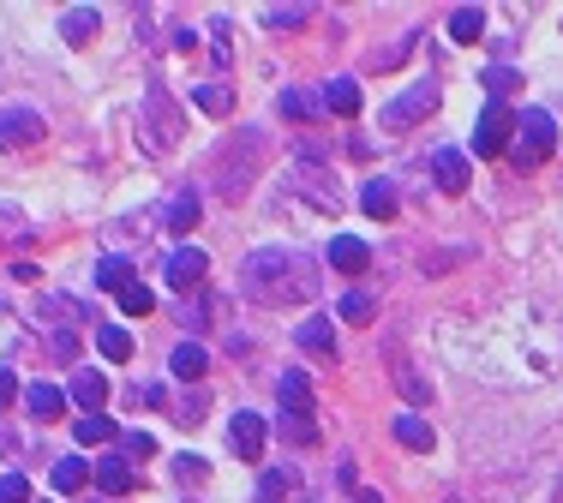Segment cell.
<instances>
[{
    "label": "cell",
    "instance_id": "obj_1",
    "mask_svg": "<svg viewBox=\"0 0 563 503\" xmlns=\"http://www.w3.org/2000/svg\"><path fill=\"white\" fill-rule=\"evenodd\" d=\"M240 282L252 300L264 306H300V300H318V264L306 252H282V246H258L246 264H240Z\"/></svg>",
    "mask_w": 563,
    "mask_h": 503
},
{
    "label": "cell",
    "instance_id": "obj_2",
    "mask_svg": "<svg viewBox=\"0 0 563 503\" xmlns=\"http://www.w3.org/2000/svg\"><path fill=\"white\" fill-rule=\"evenodd\" d=\"M258 162H264V132H258V126H240V132L222 144L216 168H210V198L240 204V198L258 186Z\"/></svg>",
    "mask_w": 563,
    "mask_h": 503
},
{
    "label": "cell",
    "instance_id": "obj_3",
    "mask_svg": "<svg viewBox=\"0 0 563 503\" xmlns=\"http://www.w3.org/2000/svg\"><path fill=\"white\" fill-rule=\"evenodd\" d=\"M294 186L312 192V210H324V216L342 210V186H336V174L324 168V150H294Z\"/></svg>",
    "mask_w": 563,
    "mask_h": 503
},
{
    "label": "cell",
    "instance_id": "obj_4",
    "mask_svg": "<svg viewBox=\"0 0 563 503\" xmlns=\"http://www.w3.org/2000/svg\"><path fill=\"white\" fill-rule=\"evenodd\" d=\"M558 144V120H552V108H522V138L510 144V162L528 174V168H540V156Z\"/></svg>",
    "mask_w": 563,
    "mask_h": 503
},
{
    "label": "cell",
    "instance_id": "obj_5",
    "mask_svg": "<svg viewBox=\"0 0 563 503\" xmlns=\"http://www.w3.org/2000/svg\"><path fill=\"white\" fill-rule=\"evenodd\" d=\"M180 108H174V96L162 90V84H150L144 90V150H168V144H180Z\"/></svg>",
    "mask_w": 563,
    "mask_h": 503
},
{
    "label": "cell",
    "instance_id": "obj_6",
    "mask_svg": "<svg viewBox=\"0 0 563 503\" xmlns=\"http://www.w3.org/2000/svg\"><path fill=\"white\" fill-rule=\"evenodd\" d=\"M432 108H438V78H420V84H408V90H396V96H390L384 126H390V132H408V126H420Z\"/></svg>",
    "mask_w": 563,
    "mask_h": 503
},
{
    "label": "cell",
    "instance_id": "obj_7",
    "mask_svg": "<svg viewBox=\"0 0 563 503\" xmlns=\"http://www.w3.org/2000/svg\"><path fill=\"white\" fill-rule=\"evenodd\" d=\"M204 276H210V252H198V246H174L168 264H162V282H168L174 294H192Z\"/></svg>",
    "mask_w": 563,
    "mask_h": 503
},
{
    "label": "cell",
    "instance_id": "obj_8",
    "mask_svg": "<svg viewBox=\"0 0 563 503\" xmlns=\"http://www.w3.org/2000/svg\"><path fill=\"white\" fill-rule=\"evenodd\" d=\"M510 120H516V108L492 102L474 126V156H510Z\"/></svg>",
    "mask_w": 563,
    "mask_h": 503
},
{
    "label": "cell",
    "instance_id": "obj_9",
    "mask_svg": "<svg viewBox=\"0 0 563 503\" xmlns=\"http://www.w3.org/2000/svg\"><path fill=\"white\" fill-rule=\"evenodd\" d=\"M156 228H162V210H132V216L108 222V246H114V258H126L132 246H144Z\"/></svg>",
    "mask_w": 563,
    "mask_h": 503
},
{
    "label": "cell",
    "instance_id": "obj_10",
    "mask_svg": "<svg viewBox=\"0 0 563 503\" xmlns=\"http://www.w3.org/2000/svg\"><path fill=\"white\" fill-rule=\"evenodd\" d=\"M228 444H234V456H240V462H258V450L270 444V420H264V414H252V408H246V414H234V420H228Z\"/></svg>",
    "mask_w": 563,
    "mask_h": 503
},
{
    "label": "cell",
    "instance_id": "obj_11",
    "mask_svg": "<svg viewBox=\"0 0 563 503\" xmlns=\"http://www.w3.org/2000/svg\"><path fill=\"white\" fill-rule=\"evenodd\" d=\"M42 114L36 108H0V144L18 150V144H42Z\"/></svg>",
    "mask_w": 563,
    "mask_h": 503
},
{
    "label": "cell",
    "instance_id": "obj_12",
    "mask_svg": "<svg viewBox=\"0 0 563 503\" xmlns=\"http://www.w3.org/2000/svg\"><path fill=\"white\" fill-rule=\"evenodd\" d=\"M372 264V246L360 240V234H336L330 240V270H342V276H360Z\"/></svg>",
    "mask_w": 563,
    "mask_h": 503
},
{
    "label": "cell",
    "instance_id": "obj_13",
    "mask_svg": "<svg viewBox=\"0 0 563 503\" xmlns=\"http://www.w3.org/2000/svg\"><path fill=\"white\" fill-rule=\"evenodd\" d=\"M294 342H300L306 354H318V360H330V354H336V324H330L324 312H306V324L294 330Z\"/></svg>",
    "mask_w": 563,
    "mask_h": 503
},
{
    "label": "cell",
    "instance_id": "obj_14",
    "mask_svg": "<svg viewBox=\"0 0 563 503\" xmlns=\"http://www.w3.org/2000/svg\"><path fill=\"white\" fill-rule=\"evenodd\" d=\"M168 372H174L180 384H198V378L210 372V348H198V342H180V348L168 354Z\"/></svg>",
    "mask_w": 563,
    "mask_h": 503
},
{
    "label": "cell",
    "instance_id": "obj_15",
    "mask_svg": "<svg viewBox=\"0 0 563 503\" xmlns=\"http://www.w3.org/2000/svg\"><path fill=\"white\" fill-rule=\"evenodd\" d=\"M60 30H66V42H72V48L96 42V30H102V6H72V12L60 18Z\"/></svg>",
    "mask_w": 563,
    "mask_h": 503
},
{
    "label": "cell",
    "instance_id": "obj_16",
    "mask_svg": "<svg viewBox=\"0 0 563 503\" xmlns=\"http://www.w3.org/2000/svg\"><path fill=\"white\" fill-rule=\"evenodd\" d=\"M432 180H438L444 192H462V186H468V156H462V150H432Z\"/></svg>",
    "mask_w": 563,
    "mask_h": 503
},
{
    "label": "cell",
    "instance_id": "obj_17",
    "mask_svg": "<svg viewBox=\"0 0 563 503\" xmlns=\"http://www.w3.org/2000/svg\"><path fill=\"white\" fill-rule=\"evenodd\" d=\"M276 390H282V414H312V378L300 366H288Z\"/></svg>",
    "mask_w": 563,
    "mask_h": 503
},
{
    "label": "cell",
    "instance_id": "obj_18",
    "mask_svg": "<svg viewBox=\"0 0 563 503\" xmlns=\"http://www.w3.org/2000/svg\"><path fill=\"white\" fill-rule=\"evenodd\" d=\"M96 486H102V492H138V468H132L126 456H102V462H96Z\"/></svg>",
    "mask_w": 563,
    "mask_h": 503
},
{
    "label": "cell",
    "instance_id": "obj_19",
    "mask_svg": "<svg viewBox=\"0 0 563 503\" xmlns=\"http://www.w3.org/2000/svg\"><path fill=\"white\" fill-rule=\"evenodd\" d=\"M48 480H54V492H84V486L96 480V468H90L84 456H60V462L48 468Z\"/></svg>",
    "mask_w": 563,
    "mask_h": 503
},
{
    "label": "cell",
    "instance_id": "obj_20",
    "mask_svg": "<svg viewBox=\"0 0 563 503\" xmlns=\"http://www.w3.org/2000/svg\"><path fill=\"white\" fill-rule=\"evenodd\" d=\"M198 216H204L198 192H174V198H168V210H162V222H168L174 234H192V228H198Z\"/></svg>",
    "mask_w": 563,
    "mask_h": 503
},
{
    "label": "cell",
    "instance_id": "obj_21",
    "mask_svg": "<svg viewBox=\"0 0 563 503\" xmlns=\"http://www.w3.org/2000/svg\"><path fill=\"white\" fill-rule=\"evenodd\" d=\"M324 114H348V120H354V114H360V84H354V78H330V84H324Z\"/></svg>",
    "mask_w": 563,
    "mask_h": 503
},
{
    "label": "cell",
    "instance_id": "obj_22",
    "mask_svg": "<svg viewBox=\"0 0 563 503\" xmlns=\"http://www.w3.org/2000/svg\"><path fill=\"white\" fill-rule=\"evenodd\" d=\"M24 408H30V420H60L66 396H60V384H30L24 390Z\"/></svg>",
    "mask_w": 563,
    "mask_h": 503
},
{
    "label": "cell",
    "instance_id": "obj_23",
    "mask_svg": "<svg viewBox=\"0 0 563 503\" xmlns=\"http://www.w3.org/2000/svg\"><path fill=\"white\" fill-rule=\"evenodd\" d=\"M360 210L378 216V222H390V216H396V180H372V186L360 192Z\"/></svg>",
    "mask_w": 563,
    "mask_h": 503
},
{
    "label": "cell",
    "instance_id": "obj_24",
    "mask_svg": "<svg viewBox=\"0 0 563 503\" xmlns=\"http://www.w3.org/2000/svg\"><path fill=\"white\" fill-rule=\"evenodd\" d=\"M72 402H78L84 414H96V408L108 402V378H102V372H78V378H72Z\"/></svg>",
    "mask_w": 563,
    "mask_h": 503
},
{
    "label": "cell",
    "instance_id": "obj_25",
    "mask_svg": "<svg viewBox=\"0 0 563 503\" xmlns=\"http://www.w3.org/2000/svg\"><path fill=\"white\" fill-rule=\"evenodd\" d=\"M282 114L288 120H312V114H324V90H282Z\"/></svg>",
    "mask_w": 563,
    "mask_h": 503
},
{
    "label": "cell",
    "instance_id": "obj_26",
    "mask_svg": "<svg viewBox=\"0 0 563 503\" xmlns=\"http://www.w3.org/2000/svg\"><path fill=\"white\" fill-rule=\"evenodd\" d=\"M96 282H102L108 294H126V288L138 282V276H132V258H114V252H108V258L96 264Z\"/></svg>",
    "mask_w": 563,
    "mask_h": 503
},
{
    "label": "cell",
    "instance_id": "obj_27",
    "mask_svg": "<svg viewBox=\"0 0 563 503\" xmlns=\"http://www.w3.org/2000/svg\"><path fill=\"white\" fill-rule=\"evenodd\" d=\"M96 348H102V360H132L138 342H132L126 324H102V330H96Z\"/></svg>",
    "mask_w": 563,
    "mask_h": 503
},
{
    "label": "cell",
    "instance_id": "obj_28",
    "mask_svg": "<svg viewBox=\"0 0 563 503\" xmlns=\"http://www.w3.org/2000/svg\"><path fill=\"white\" fill-rule=\"evenodd\" d=\"M480 30H486V6H456L450 12V36L456 42H480Z\"/></svg>",
    "mask_w": 563,
    "mask_h": 503
},
{
    "label": "cell",
    "instance_id": "obj_29",
    "mask_svg": "<svg viewBox=\"0 0 563 503\" xmlns=\"http://www.w3.org/2000/svg\"><path fill=\"white\" fill-rule=\"evenodd\" d=\"M192 102H198L204 114H228V108H234V84H228V78H216V84H198V90H192Z\"/></svg>",
    "mask_w": 563,
    "mask_h": 503
},
{
    "label": "cell",
    "instance_id": "obj_30",
    "mask_svg": "<svg viewBox=\"0 0 563 503\" xmlns=\"http://www.w3.org/2000/svg\"><path fill=\"white\" fill-rule=\"evenodd\" d=\"M372 312H378V306H372L366 288H348V294L336 300V318H342V324H372Z\"/></svg>",
    "mask_w": 563,
    "mask_h": 503
},
{
    "label": "cell",
    "instance_id": "obj_31",
    "mask_svg": "<svg viewBox=\"0 0 563 503\" xmlns=\"http://www.w3.org/2000/svg\"><path fill=\"white\" fill-rule=\"evenodd\" d=\"M276 432H282L288 444H300V450H312V444H318V426H312V414H282V420H276Z\"/></svg>",
    "mask_w": 563,
    "mask_h": 503
},
{
    "label": "cell",
    "instance_id": "obj_32",
    "mask_svg": "<svg viewBox=\"0 0 563 503\" xmlns=\"http://www.w3.org/2000/svg\"><path fill=\"white\" fill-rule=\"evenodd\" d=\"M396 444H408V450H432V426H426L420 414H396Z\"/></svg>",
    "mask_w": 563,
    "mask_h": 503
},
{
    "label": "cell",
    "instance_id": "obj_33",
    "mask_svg": "<svg viewBox=\"0 0 563 503\" xmlns=\"http://www.w3.org/2000/svg\"><path fill=\"white\" fill-rule=\"evenodd\" d=\"M174 318H180V324H192V330H204V324L216 318V306H210V294H192V300H180V306H174Z\"/></svg>",
    "mask_w": 563,
    "mask_h": 503
},
{
    "label": "cell",
    "instance_id": "obj_34",
    "mask_svg": "<svg viewBox=\"0 0 563 503\" xmlns=\"http://www.w3.org/2000/svg\"><path fill=\"white\" fill-rule=\"evenodd\" d=\"M108 438H114V420H102V414H84L72 426V444H108Z\"/></svg>",
    "mask_w": 563,
    "mask_h": 503
},
{
    "label": "cell",
    "instance_id": "obj_35",
    "mask_svg": "<svg viewBox=\"0 0 563 503\" xmlns=\"http://www.w3.org/2000/svg\"><path fill=\"white\" fill-rule=\"evenodd\" d=\"M288 486H294V480H288L282 468H270V474H258V492H252V503H282V498H288Z\"/></svg>",
    "mask_w": 563,
    "mask_h": 503
},
{
    "label": "cell",
    "instance_id": "obj_36",
    "mask_svg": "<svg viewBox=\"0 0 563 503\" xmlns=\"http://www.w3.org/2000/svg\"><path fill=\"white\" fill-rule=\"evenodd\" d=\"M312 18V6H264V24H276V30H300Z\"/></svg>",
    "mask_w": 563,
    "mask_h": 503
},
{
    "label": "cell",
    "instance_id": "obj_37",
    "mask_svg": "<svg viewBox=\"0 0 563 503\" xmlns=\"http://www.w3.org/2000/svg\"><path fill=\"white\" fill-rule=\"evenodd\" d=\"M150 306H156V294H150V288H144V282H132V288H126V294H120V312H126V318H144V312H150Z\"/></svg>",
    "mask_w": 563,
    "mask_h": 503
},
{
    "label": "cell",
    "instance_id": "obj_38",
    "mask_svg": "<svg viewBox=\"0 0 563 503\" xmlns=\"http://www.w3.org/2000/svg\"><path fill=\"white\" fill-rule=\"evenodd\" d=\"M48 354H54V360H78V336H72V324H60V330L48 336Z\"/></svg>",
    "mask_w": 563,
    "mask_h": 503
},
{
    "label": "cell",
    "instance_id": "obj_39",
    "mask_svg": "<svg viewBox=\"0 0 563 503\" xmlns=\"http://www.w3.org/2000/svg\"><path fill=\"white\" fill-rule=\"evenodd\" d=\"M480 78H486V90H516V84H522V72H516V66H486Z\"/></svg>",
    "mask_w": 563,
    "mask_h": 503
},
{
    "label": "cell",
    "instance_id": "obj_40",
    "mask_svg": "<svg viewBox=\"0 0 563 503\" xmlns=\"http://www.w3.org/2000/svg\"><path fill=\"white\" fill-rule=\"evenodd\" d=\"M210 474V462H198V456H174V480L180 486H192V480H204Z\"/></svg>",
    "mask_w": 563,
    "mask_h": 503
},
{
    "label": "cell",
    "instance_id": "obj_41",
    "mask_svg": "<svg viewBox=\"0 0 563 503\" xmlns=\"http://www.w3.org/2000/svg\"><path fill=\"white\" fill-rule=\"evenodd\" d=\"M0 503H30V486H24V474H0Z\"/></svg>",
    "mask_w": 563,
    "mask_h": 503
},
{
    "label": "cell",
    "instance_id": "obj_42",
    "mask_svg": "<svg viewBox=\"0 0 563 503\" xmlns=\"http://www.w3.org/2000/svg\"><path fill=\"white\" fill-rule=\"evenodd\" d=\"M396 378H402V390H408V402H414V408H426V402H432V390H426V378H420V372H396Z\"/></svg>",
    "mask_w": 563,
    "mask_h": 503
},
{
    "label": "cell",
    "instance_id": "obj_43",
    "mask_svg": "<svg viewBox=\"0 0 563 503\" xmlns=\"http://www.w3.org/2000/svg\"><path fill=\"white\" fill-rule=\"evenodd\" d=\"M120 450H126V462H132V456H156V438H150V432H126Z\"/></svg>",
    "mask_w": 563,
    "mask_h": 503
},
{
    "label": "cell",
    "instance_id": "obj_44",
    "mask_svg": "<svg viewBox=\"0 0 563 503\" xmlns=\"http://www.w3.org/2000/svg\"><path fill=\"white\" fill-rule=\"evenodd\" d=\"M174 420H180V426H198V420H204V402H198V396L174 402Z\"/></svg>",
    "mask_w": 563,
    "mask_h": 503
},
{
    "label": "cell",
    "instance_id": "obj_45",
    "mask_svg": "<svg viewBox=\"0 0 563 503\" xmlns=\"http://www.w3.org/2000/svg\"><path fill=\"white\" fill-rule=\"evenodd\" d=\"M12 396H18V372H12V366H0V408H6Z\"/></svg>",
    "mask_w": 563,
    "mask_h": 503
},
{
    "label": "cell",
    "instance_id": "obj_46",
    "mask_svg": "<svg viewBox=\"0 0 563 503\" xmlns=\"http://www.w3.org/2000/svg\"><path fill=\"white\" fill-rule=\"evenodd\" d=\"M354 503H384V498H378V492H360V486H354Z\"/></svg>",
    "mask_w": 563,
    "mask_h": 503
}]
</instances>
